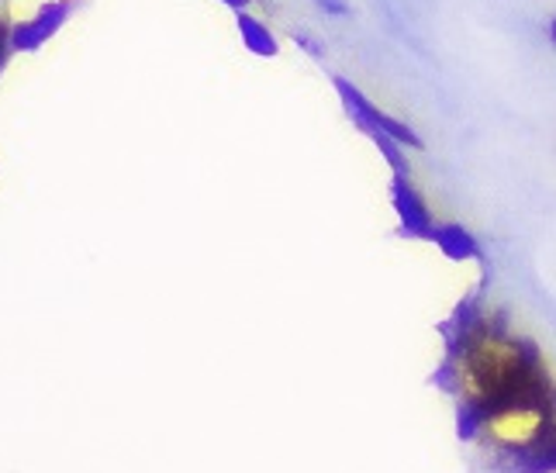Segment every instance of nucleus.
<instances>
[{"label": "nucleus", "mask_w": 556, "mask_h": 473, "mask_svg": "<svg viewBox=\"0 0 556 473\" xmlns=\"http://www.w3.org/2000/svg\"><path fill=\"white\" fill-rule=\"evenodd\" d=\"M543 432H546V408L535 401V394L484 414V435L494 446L505 449H529L543 439Z\"/></svg>", "instance_id": "nucleus-2"}, {"label": "nucleus", "mask_w": 556, "mask_h": 473, "mask_svg": "<svg viewBox=\"0 0 556 473\" xmlns=\"http://www.w3.org/2000/svg\"><path fill=\"white\" fill-rule=\"evenodd\" d=\"M225 4H232V8H245L249 0H225Z\"/></svg>", "instance_id": "nucleus-4"}, {"label": "nucleus", "mask_w": 556, "mask_h": 473, "mask_svg": "<svg viewBox=\"0 0 556 473\" xmlns=\"http://www.w3.org/2000/svg\"><path fill=\"white\" fill-rule=\"evenodd\" d=\"M526 349L508 335L481 332L459 353V394L477 414H491L532 394Z\"/></svg>", "instance_id": "nucleus-1"}, {"label": "nucleus", "mask_w": 556, "mask_h": 473, "mask_svg": "<svg viewBox=\"0 0 556 473\" xmlns=\"http://www.w3.org/2000/svg\"><path fill=\"white\" fill-rule=\"evenodd\" d=\"M239 35H242V42L249 52H256V55H277V42H274V35L263 28V22H256V17H245L239 14Z\"/></svg>", "instance_id": "nucleus-3"}]
</instances>
